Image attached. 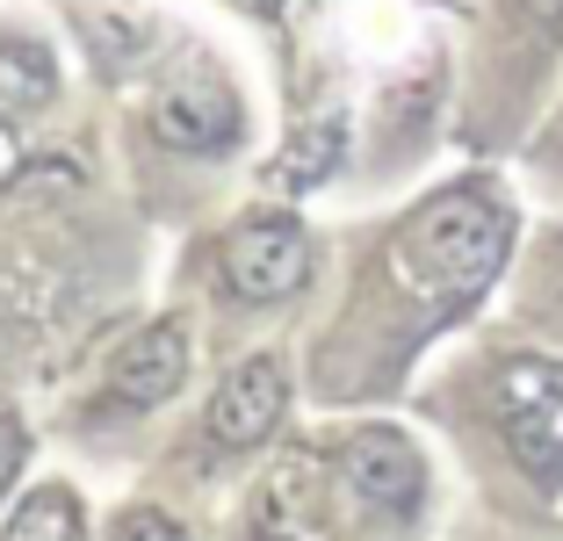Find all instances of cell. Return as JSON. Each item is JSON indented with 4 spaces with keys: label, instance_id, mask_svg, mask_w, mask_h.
Segmentation results:
<instances>
[{
    "label": "cell",
    "instance_id": "13",
    "mask_svg": "<svg viewBox=\"0 0 563 541\" xmlns=\"http://www.w3.org/2000/svg\"><path fill=\"white\" fill-rule=\"evenodd\" d=\"M15 166H22V145H15V131H0V180L15 174Z\"/></svg>",
    "mask_w": 563,
    "mask_h": 541
},
{
    "label": "cell",
    "instance_id": "4",
    "mask_svg": "<svg viewBox=\"0 0 563 541\" xmlns=\"http://www.w3.org/2000/svg\"><path fill=\"white\" fill-rule=\"evenodd\" d=\"M224 281H232L246 303H282L311 281V239H303L297 217H253L232 231L224 246Z\"/></svg>",
    "mask_w": 563,
    "mask_h": 541
},
{
    "label": "cell",
    "instance_id": "10",
    "mask_svg": "<svg viewBox=\"0 0 563 541\" xmlns=\"http://www.w3.org/2000/svg\"><path fill=\"white\" fill-rule=\"evenodd\" d=\"M340 159V115H325V123H311V131L297 137V145L282 152L275 166H267V180H275V188H311L318 174H325V166Z\"/></svg>",
    "mask_w": 563,
    "mask_h": 541
},
{
    "label": "cell",
    "instance_id": "7",
    "mask_svg": "<svg viewBox=\"0 0 563 541\" xmlns=\"http://www.w3.org/2000/svg\"><path fill=\"white\" fill-rule=\"evenodd\" d=\"M188 354H196V340H188L181 318L145 325L131 346H123V361L109 368V397H117V405H166V397L181 390V376H188Z\"/></svg>",
    "mask_w": 563,
    "mask_h": 541
},
{
    "label": "cell",
    "instance_id": "15",
    "mask_svg": "<svg viewBox=\"0 0 563 541\" xmlns=\"http://www.w3.org/2000/svg\"><path fill=\"white\" fill-rule=\"evenodd\" d=\"M253 8H282V0H253Z\"/></svg>",
    "mask_w": 563,
    "mask_h": 541
},
{
    "label": "cell",
    "instance_id": "12",
    "mask_svg": "<svg viewBox=\"0 0 563 541\" xmlns=\"http://www.w3.org/2000/svg\"><path fill=\"white\" fill-rule=\"evenodd\" d=\"M22 455H30V433H22L15 419H0V492H8V484H15Z\"/></svg>",
    "mask_w": 563,
    "mask_h": 541
},
{
    "label": "cell",
    "instance_id": "11",
    "mask_svg": "<svg viewBox=\"0 0 563 541\" xmlns=\"http://www.w3.org/2000/svg\"><path fill=\"white\" fill-rule=\"evenodd\" d=\"M117 541H188V534H181L174 520H166V512L137 506V512H123V520H117Z\"/></svg>",
    "mask_w": 563,
    "mask_h": 541
},
{
    "label": "cell",
    "instance_id": "2",
    "mask_svg": "<svg viewBox=\"0 0 563 541\" xmlns=\"http://www.w3.org/2000/svg\"><path fill=\"white\" fill-rule=\"evenodd\" d=\"M484 419L498 448L542 498L563 492V361L556 354H506L484 383Z\"/></svg>",
    "mask_w": 563,
    "mask_h": 541
},
{
    "label": "cell",
    "instance_id": "9",
    "mask_svg": "<svg viewBox=\"0 0 563 541\" xmlns=\"http://www.w3.org/2000/svg\"><path fill=\"white\" fill-rule=\"evenodd\" d=\"M0 541H87V520H80V498L44 484V492L22 498V512L0 527Z\"/></svg>",
    "mask_w": 563,
    "mask_h": 541
},
{
    "label": "cell",
    "instance_id": "3",
    "mask_svg": "<svg viewBox=\"0 0 563 541\" xmlns=\"http://www.w3.org/2000/svg\"><path fill=\"white\" fill-rule=\"evenodd\" d=\"M152 131L174 152H224L239 137V95L217 66H181L166 73V87L152 95Z\"/></svg>",
    "mask_w": 563,
    "mask_h": 541
},
{
    "label": "cell",
    "instance_id": "5",
    "mask_svg": "<svg viewBox=\"0 0 563 541\" xmlns=\"http://www.w3.org/2000/svg\"><path fill=\"white\" fill-rule=\"evenodd\" d=\"M340 476L368 512H412L427 498V462L398 427H362L340 448Z\"/></svg>",
    "mask_w": 563,
    "mask_h": 541
},
{
    "label": "cell",
    "instance_id": "8",
    "mask_svg": "<svg viewBox=\"0 0 563 541\" xmlns=\"http://www.w3.org/2000/svg\"><path fill=\"white\" fill-rule=\"evenodd\" d=\"M58 95V58L36 36H0V109H44Z\"/></svg>",
    "mask_w": 563,
    "mask_h": 541
},
{
    "label": "cell",
    "instance_id": "1",
    "mask_svg": "<svg viewBox=\"0 0 563 541\" xmlns=\"http://www.w3.org/2000/svg\"><path fill=\"white\" fill-rule=\"evenodd\" d=\"M514 253V210L498 202L492 180H455L441 196H427L390 239V275L405 289L433 296V303H477L498 281Z\"/></svg>",
    "mask_w": 563,
    "mask_h": 541
},
{
    "label": "cell",
    "instance_id": "16",
    "mask_svg": "<svg viewBox=\"0 0 563 541\" xmlns=\"http://www.w3.org/2000/svg\"><path fill=\"white\" fill-rule=\"evenodd\" d=\"M556 137H563V115H556Z\"/></svg>",
    "mask_w": 563,
    "mask_h": 541
},
{
    "label": "cell",
    "instance_id": "6",
    "mask_svg": "<svg viewBox=\"0 0 563 541\" xmlns=\"http://www.w3.org/2000/svg\"><path fill=\"white\" fill-rule=\"evenodd\" d=\"M282 411H289V376H282L275 354H253V361H239L232 376L217 383L210 441L217 448H261L267 433L282 427Z\"/></svg>",
    "mask_w": 563,
    "mask_h": 541
},
{
    "label": "cell",
    "instance_id": "14",
    "mask_svg": "<svg viewBox=\"0 0 563 541\" xmlns=\"http://www.w3.org/2000/svg\"><path fill=\"white\" fill-rule=\"evenodd\" d=\"M556 267H563V231H556Z\"/></svg>",
    "mask_w": 563,
    "mask_h": 541
}]
</instances>
